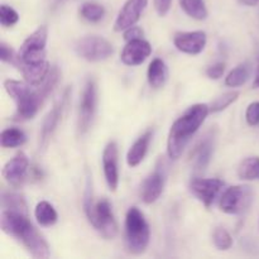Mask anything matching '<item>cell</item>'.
<instances>
[{"instance_id": "6da1fadb", "label": "cell", "mask_w": 259, "mask_h": 259, "mask_svg": "<svg viewBox=\"0 0 259 259\" xmlns=\"http://www.w3.org/2000/svg\"><path fill=\"white\" fill-rule=\"evenodd\" d=\"M58 78H60V71L57 67H52L48 77L42 85L38 86L37 90H33V86L29 85L27 81L5 80V90L17 104V111L13 116V120L25 121L34 118L46 99L57 85Z\"/></svg>"}, {"instance_id": "7a4b0ae2", "label": "cell", "mask_w": 259, "mask_h": 259, "mask_svg": "<svg viewBox=\"0 0 259 259\" xmlns=\"http://www.w3.org/2000/svg\"><path fill=\"white\" fill-rule=\"evenodd\" d=\"M0 225L5 234L19 240L30 255L38 259H46L51 255L50 245L43 235L33 227L27 214L3 210Z\"/></svg>"}, {"instance_id": "3957f363", "label": "cell", "mask_w": 259, "mask_h": 259, "mask_svg": "<svg viewBox=\"0 0 259 259\" xmlns=\"http://www.w3.org/2000/svg\"><path fill=\"white\" fill-rule=\"evenodd\" d=\"M209 113V105L195 104L175 120L169 129L168 139H167V154L169 158L179 159L182 156L184 149L202 125Z\"/></svg>"}, {"instance_id": "277c9868", "label": "cell", "mask_w": 259, "mask_h": 259, "mask_svg": "<svg viewBox=\"0 0 259 259\" xmlns=\"http://www.w3.org/2000/svg\"><path fill=\"white\" fill-rule=\"evenodd\" d=\"M83 209L90 224L98 230L101 237L105 239H114L118 234V224L114 218L113 210L109 200L100 199L98 201L93 200V191L90 187V180H88Z\"/></svg>"}, {"instance_id": "5b68a950", "label": "cell", "mask_w": 259, "mask_h": 259, "mask_svg": "<svg viewBox=\"0 0 259 259\" xmlns=\"http://www.w3.org/2000/svg\"><path fill=\"white\" fill-rule=\"evenodd\" d=\"M149 239L151 230L143 212L138 207H131L125 217L126 249L132 254H142L148 248Z\"/></svg>"}, {"instance_id": "8992f818", "label": "cell", "mask_w": 259, "mask_h": 259, "mask_svg": "<svg viewBox=\"0 0 259 259\" xmlns=\"http://www.w3.org/2000/svg\"><path fill=\"white\" fill-rule=\"evenodd\" d=\"M48 29L46 25L38 27L24 42L18 51L17 63L19 67L22 65H33L46 61V45H47Z\"/></svg>"}, {"instance_id": "52a82bcc", "label": "cell", "mask_w": 259, "mask_h": 259, "mask_svg": "<svg viewBox=\"0 0 259 259\" xmlns=\"http://www.w3.org/2000/svg\"><path fill=\"white\" fill-rule=\"evenodd\" d=\"M253 190L250 186L238 185L225 190L220 197V210L229 215L244 214L253 202Z\"/></svg>"}, {"instance_id": "ba28073f", "label": "cell", "mask_w": 259, "mask_h": 259, "mask_svg": "<svg viewBox=\"0 0 259 259\" xmlns=\"http://www.w3.org/2000/svg\"><path fill=\"white\" fill-rule=\"evenodd\" d=\"M75 51L81 58L89 62L105 61L114 53V47L108 39L99 35H88L77 40Z\"/></svg>"}, {"instance_id": "9c48e42d", "label": "cell", "mask_w": 259, "mask_h": 259, "mask_svg": "<svg viewBox=\"0 0 259 259\" xmlns=\"http://www.w3.org/2000/svg\"><path fill=\"white\" fill-rule=\"evenodd\" d=\"M96 103H98V90L96 83L93 78H89L83 86L82 95L80 101V113H78V134L83 136L90 129L94 116L96 113Z\"/></svg>"}, {"instance_id": "30bf717a", "label": "cell", "mask_w": 259, "mask_h": 259, "mask_svg": "<svg viewBox=\"0 0 259 259\" xmlns=\"http://www.w3.org/2000/svg\"><path fill=\"white\" fill-rule=\"evenodd\" d=\"M70 98H71V89L68 88L66 89L62 98H61L60 100L53 105V108L51 109V111L47 114L45 120H43L42 128H40V133H39V151H45V149L47 148L53 133H55V131L57 129L58 124H60V120L62 119V115L63 113H65L66 108L68 106Z\"/></svg>"}, {"instance_id": "8fae6325", "label": "cell", "mask_w": 259, "mask_h": 259, "mask_svg": "<svg viewBox=\"0 0 259 259\" xmlns=\"http://www.w3.org/2000/svg\"><path fill=\"white\" fill-rule=\"evenodd\" d=\"M224 187V182L219 179H196L190 182V191L199 199L206 207H210L217 199L220 190Z\"/></svg>"}, {"instance_id": "7c38bea8", "label": "cell", "mask_w": 259, "mask_h": 259, "mask_svg": "<svg viewBox=\"0 0 259 259\" xmlns=\"http://www.w3.org/2000/svg\"><path fill=\"white\" fill-rule=\"evenodd\" d=\"M28 169H29V159L25 153L19 152L5 163L2 175L10 186L19 187L27 179Z\"/></svg>"}, {"instance_id": "4fadbf2b", "label": "cell", "mask_w": 259, "mask_h": 259, "mask_svg": "<svg viewBox=\"0 0 259 259\" xmlns=\"http://www.w3.org/2000/svg\"><path fill=\"white\" fill-rule=\"evenodd\" d=\"M147 4L148 0H126L114 23V30L121 32L132 25H136V23L141 19Z\"/></svg>"}, {"instance_id": "5bb4252c", "label": "cell", "mask_w": 259, "mask_h": 259, "mask_svg": "<svg viewBox=\"0 0 259 259\" xmlns=\"http://www.w3.org/2000/svg\"><path fill=\"white\" fill-rule=\"evenodd\" d=\"M207 37L202 30L195 32H177L174 35V45L180 52L187 55H199L206 47Z\"/></svg>"}, {"instance_id": "9a60e30c", "label": "cell", "mask_w": 259, "mask_h": 259, "mask_svg": "<svg viewBox=\"0 0 259 259\" xmlns=\"http://www.w3.org/2000/svg\"><path fill=\"white\" fill-rule=\"evenodd\" d=\"M214 147L215 132L210 131L200 139L199 143L190 153V161L192 162V166L196 171H205L207 168L214 154Z\"/></svg>"}, {"instance_id": "2e32d148", "label": "cell", "mask_w": 259, "mask_h": 259, "mask_svg": "<svg viewBox=\"0 0 259 259\" xmlns=\"http://www.w3.org/2000/svg\"><path fill=\"white\" fill-rule=\"evenodd\" d=\"M103 169L105 181L110 191H116L119 185L118 168V144L111 141L106 144L103 152Z\"/></svg>"}, {"instance_id": "e0dca14e", "label": "cell", "mask_w": 259, "mask_h": 259, "mask_svg": "<svg viewBox=\"0 0 259 259\" xmlns=\"http://www.w3.org/2000/svg\"><path fill=\"white\" fill-rule=\"evenodd\" d=\"M152 46L143 38L129 40L123 48L120 60L126 66H138L151 56Z\"/></svg>"}, {"instance_id": "ac0fdd59", "label": "cell", "mask_w": 259, "mask_h": 259, "mask_svg": "<svg viewBox=\"0 0 259 259\" xmlns=\"http://www.w3.org/2000/svg\"><path fill=\"white\" fill-rule=\"evenodd\" d=\"M166 174L161 166H157L154 172H152L143 181L141 186V199L146 204H153L163 192Z\"/></svg>"}, {"instance_id": "d6986e66", "label": "cell", "mask_w": 259, "mask_h": 259, "mask_svg": "<svg viewBox=\"0 0 259 259\" xmlns=\"http://www.w3.org/2000/svg\"><path fill=\"white\" fill-rule=\"evenodd\" d=\"M18 68L24 76V80L33 88H38L42 85L52 70L47 60L39 63H33V65H22Z\"/></svg>"}, {"instance_id": "ffe728a7", "label": "cell", "mask_w": 259, "mask_h": 259, "mask_svg": "<svg viewBox=\"0 0 259 259\" xmlns=\"http://www.w3.org/2000/svg\"><path fill=\"white\" fill-rule=\"evenodd\" d=\"M152 137H153V132L149 129L146 133L142 134L138 139L133 143V146L131 147V149L128 151L126 154V163L129 167H137L138 164L142 163V161L146 157L147 152H148L149 143L152 141Z\"/></svg>"}, {"instance_id": "44dd1931", "label": "cell", "mask_w": 259, "mask_h": 259, "mask_svg": "<svg viewBox=\"0 0 259 259\" xmlns=\"http://www.w3.org/2000/svg\"><path fill=\"white\" fill-rule=\"evenodd\" d=\"M147 77H148V83L151 88L161 89L166 83L167 77H168V70H167L166 63L161 58H154L149 63Z\"/></svg>"}, {"instance_id": "7402d4cb", "label": "cell", "mask_w": 259, "mask_h": 259, "mask_svg": "<svg viewBox=\"0 0 259 259\" xmlns=\"http://www.w3.org/2000/svg\"><path fill=\"white\" fill-rule=\"evenodd\" d=\"M34 217L38 224L42 227H52L57 223L58 219L57 211L48 201L38 202L34 209Z\"/></svg>"}, {"instance_id": "603a6c76", "label": "cell", "mask_w": 259, "mask_h": 259, "mask_svg": "<svg viewBox=\"0 0 259 259\" xmlns=\"http://www.w3.org/2000/svg\"><path fill=\"white\" fill-rule=\"evenodd\" d=\"M2 206L4 210H12V211L22 212L28 215V206L23 195L17 192L4 191L2 196Z\"/></svg>"}, {"instance_id": "cb8c5ba5", "label": "cell", "mask_w": 259, "mask_h": 259, "mask_svg": "<svg viewBox=\"0 0 259 259\" xmlns=\"http://www.w3.org/2000/svg\"><path fill=\"white\" fill-rule=\"evenodd\" d=\"M182 10L195 20H205L207 18V8L204 0H180Z\"/></svg>"}, {"instance_id": "d4e9b609", "label": "cell", "mask_w": 259, "mask_h": 259, "mask_svg": "<svg viewBox=\"0 0 259 259\" xmlns=\"http://www.w3.org/2000/svg\"><path fill=\"white\" fill-rule=\"evenodd\" d=\"M238 176L244 181H253L259 177V157H248L240 162Z\"/></svg>"}, {"instance_id": "484cf974", "label": "cell", "mask_w": 259, "mask_h": 259, "mask_svg": "<svg viewBox=\"0 0 259 259\" xmlns=\"http://www.w3.org/2000/svg\"><path fill=\"white\" fill-rule=\"evenodd\" d=\"M27 142V136L22 129L8 128L2 132V147L3 148H15L20 147Z\"/></svg>"}, {"instance_id": "4316f807", "label": "cell", "mask_w": 259, "mask_h": 259, "mask_svg": "<svg viewBox=\"0 0 259 259\" xmlns=\"http://www.w3.org/2000/svg\"><path fill=\"white\" fill-rule=\"evenodd\" d=\"M250 75V67L248 63H242L237 66L234 70L230 71L228 76L225 77V85L230 88H239L244 85Z\"/></svg>"}, {"instance_id": "83f0119b", "label": "cell", "mask_w": 259, "mask_h": 259, "mask_svg": "<svg viewBox=\"0 0 259 259\" xmlns=\"http://www.w3.org/2000/svg\"><path fill=\"white\" fill-rule=\"evenodd\" d=\"M81 17L90 23H98L105 15V9L103 5L96 4V3H85L80 8Z\"/></svg>"}, {"instance_id": "f1b7e54d", "label": "cell", "mask_w": 259, "mask_h": 259, "mask_svg": "<svg viewBox=\"0 0 259 259\" xmlns=\"http://www.w3.org/2000/svg\"><path fill=\"white\" fill-rule=\"evenodd\" d=\"M239 98V93L238 91H229L223 95L218 96L210 105V113H220V111L225 110L228 106L232 105L233 103L238 100Z\"/></svg>"}, {"instance_id": "f546056e", "label": "cell", "mask_w": 259, "mask_h": 259, "mask_svg": "<svg viewBox=\"0 0 259 259\" xmlns=\"http://www.w3.org/2000/svg\"><path fill=\"white\" fill-rule=\"evenodd\" d=\"M212 242L219 250H228L233 245V238L227 229L217 228L212 233Z\"/></svg>"}, {"instance_id": "4dcf8cb0", "label": "cell", "mask_w": 259, "mask_h": 259, "mask_svg": "<svg viewBox=\"0 0 259 259\" xmlns=\"http://www.w3.org/2000/svg\"><path fill=\"white\" fill-rule=\"evenodd\" d=\"M18 20H19V14L17 13V10L5 4L0 7V23H2L3 27H13V25L17 24Z\"/></svg>"}, {"instance_id": "1f68e13d", "label": "cell", "mask_w": 259, "mask_h": 259, "mask_svg": "<svg viewBox=\"0 0 259 259\" xmlns=\"http://www.w3.org/2000/svg\"><path fill=\"white\" fill-rule=\"evenodd\" d=\"M17 57L18 55L13 51V48L5 42H2V45H0V60L5 63H12V65L15 66Z\"/></svg>"}, {"instance_id": "d6a6232c", "label": "cell", "mask_w": 259, "mask_h": 259, "mask_svg": "<svg viewBox=\"0 0 259 259\" xmlns=\"http://www.w3.org/2000/svg\"><path fill=\"white\" fill-rule=\"evenodd\" d=\"M245 119L250 126H255L259 124V101L249 104L245 111Z\"/></svg>"}, {"instance_id": "836d02e7", "label": "cell", "mask_w": 259, "mask_h": 259, "mask_svg": "<svg viewBox=\"0 0 259 259\" xmlns=\"http://www.w3.org/2000/svg\"><path fill=\"white\" fill-rule=\"evenodd\" d=\"M225 72V63L224 62H217L214 65L209 66L206 68V76L211 80H219Z\"/></svg>"}, {"instance_id": "e575fe53", "label": "cell", "mask_w": 259, "mask_h": 259, "mask_svg": "<svg viewBox=\"0 0 259 259\" xmlns=\"http://www.w3.org/2000/svg\"><path fill=\"white\" fill-rule=\"evenodd\" d=\"M154 9L159 17H166L171 9L172 0H153Z\"/></svg>"}, {"instance_id": "d590c367", "label": "cell", "mask_w": 259, "mask_h": 259, "mask_svg": "<svg viewBox=\"0 0 259 259\" xmlns=\"http://www.w3.org/2000/svg\"><path fill=\"white\" fill-rule=\"evenodd\" d=\"M144 32L141 27H137V25H132L128 29L124 30V39L126 42L132 39H138V38H143Z\"/></svg>"}, {"instance_id": "8d00e7d4", "label": "cell", "mask_w": 259, "mask_h": 259, "mask_svg": "<svg viewBox=\"0 0 259 259\" xmlns=\"http://www.w3.org/2000/svg\"><path fill=\"white\" fill-rule=\"evenodd\" d=\"M30 177H33L34 180H38V181L42 180L43 177L42 169H40L39 167H35V166L32 167V168H30Z\"/></svg>"}, {"instance_id": "74e56055", "label": "cell", "mask_w": 259, "mask_h": 259, "mask_svg": "<svg viewBox=\"0 0 259 259\" xmlns=\"http://www.w3.org/2000/svg\"><path fill=\"white\" fill-rule=\"evenodd\" d=\"M242 5H245V7H254L259 3V0H238Z\"/></svg>"}, {"instance_id": "f35d334b", "label": "cell", "mask_w": 259, "mask_h": 259, "mask_svg": "<svg viewBox=\"0 0 259 259\" xmlns=\"http://www.w3.org/2000/svg\"><path fill=\"white\" fill-rule=\"evenodd\" d=\"M253 88L259 89V53H258V67H257V73H255L254 82H253Z\"/></svg>"}]
</instances>
